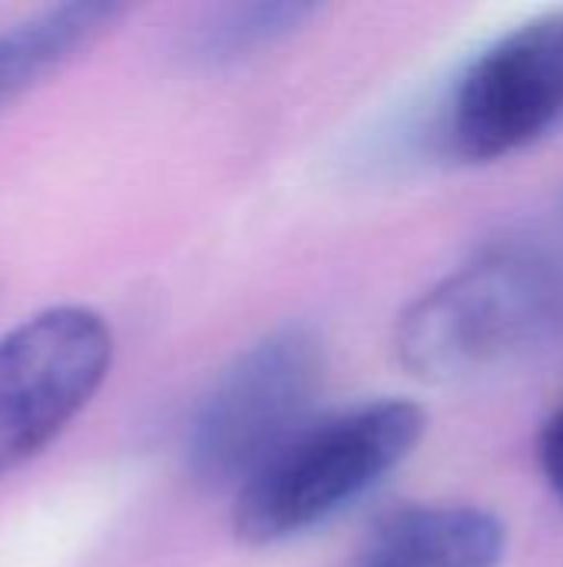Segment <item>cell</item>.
I'll return each instance as SVG.
<instances>
[{"mask_svg": "<svg viewBox=\"0 0 563 567\" xmlns=\"http://www.w3.org/2000/svg\"><path fill=\"white\" fill-rule=\"evenodd\" d=\"M315 13H319L315 3H292V0L219 7L209 10L196 27H189L186 56L209 70L232 66L299 33L305 20Z\"/></svg>", "mask_w": 563, "mask_h": 567, "instance_id": "obj_8", "label": "cell"}, {"mask_svg": "<svg viewBox=\"0 0 563 567\" xmlns=\"http://www.w3.org/2000/svg\"><path fill=\"white\" fill-rule=\"evenodd\" d=\"M563 130V10L491 40L461 70L445 110V143L465 163L514 156Z\"/></svg>", "mask_w": 563, "mask_h": 567, "instance_id": "obj_5", "label": "cell"}, {"mask_svg": "<svg viewBox=\"0 0 563 567\" xmlns=\"http://www.w3.org/2000/svg\"><path fill=\"white\" fill-rule=\"evenodd\" d=\"M538 465L548 488L563 502V405L551 412L538 435Z\"/></svg>", "mask_w": 563, "mask_h": 567, "instance_id": "obj_9", "label": "cell"}, {"mask_svg": "<svg viewBox=\"0 0 563 567\" xmlns=\"http://www.w3.org/2000/svg\"><path fill=\"white\" fill-rule=\"evenodd\" d=\"M504 522L481 505H405L368 535L362 567H501Z\"/></svg>", "mask_w": 563, "mask_h": 567, "instance_id": "obj_6", "label": "cell"}, {"mask_svg": "<svg viewBox=\"0 0 563 567\" xmlns=\"http://www.w3.org/2000/svg\"><path fill=\"white\" fill-rule=\"evenodd\" d=\"M126 7L110 0H70L0 30V110L93 47Z\"/></svg>", "mask_w": 563, "mask_h": 567, "instance_id": "obj_7", "label": "cell"}, {"mask_svg": "<svg viewBox=\"0 0 563 567\" xmlns=\"http://www.w3.org/2000/svg\"><path fill=\"white\" fill-rule=\"evenodd\" d=\"M325 382V349L305 326L249 346L199 402L186 465L206 488H242L305 422Z\"/></svg>", "mask_w": 563, "mask_h": 567, "instance_id": "obj_3", "label": "cell"}, {"mask_svg": "<svg viewBox=\"0 0 563 567\" xmlns=\"http://www.w3.org/2000/svg\"><path fill=\"white\" fill-rule=\"evenodd\" d=\"M113 329L86 306L43 309L0 336V475L37 458L96 395Z\"/></svg>", "mask_w": 563, "mask_h": 567, "instance_id": "obj_4", "label": "cell"}, {"mask_svg": "<svg viewBox=\"0 0 563 567\" xmlns=\"http://www.w3.org/2000/svg\"><path fill=\"white\" fill-rule=\"evenodd\" d=\"M563 349V256L498 246L465 262L395 326L398 362L431 385H475L534 369Z\"/></svg>", "mask_w": 563, "mask_h": 567, "instance_id": "obj_1", "label": "cell"}, {"mask_svg": "<svg viewBox=\"0 0 563 567\" xmlns=\"http://www.w3.org/2000/svg\"><path fill=\"white\" fill-rule=\"evenodd\" d=\"M425 425V409L405 399L365 402L302 425L239 488L236 538L275 545L335 518L418 449Z\"/></svg>", "mask_w": 563, "mask_h": 567, "instance_id": "obj_2", "label": "cell"}]
</instances>
